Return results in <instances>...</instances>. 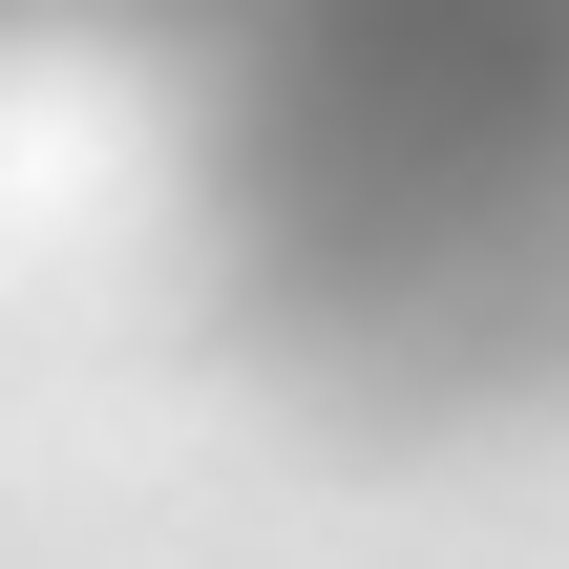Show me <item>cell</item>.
<instances>
[{
	"label": "cell",
	"mask_w": 569,
	"mask_h": 569,
	"mask_svg": "<svg viewBox=\"0 0 569 569\" xmlns=\"http://www.w3.org/2000/svg\"><path fill=\"white\" fill-rule=\"evenodd\" d=\"M63 21H169V0H0V42H63Z\"/></svg>",
	"instance_id": "cell-2"
},
{
	"label": "cell",
	"mask_w": 569,
	"mask_h": 569,
	"mask_svg": "<svg viewBox=\"0 0 569 569\" xmlns=\"http://www.w3.org/2000/svg\"><path fill=\"white\" fill-rule=\"evenodd\" d=\"M211 169L296 317L486 359L569 296V0H169Z\"/></svg>",
	"instance_id": "cell-1"
}]
</instances>
